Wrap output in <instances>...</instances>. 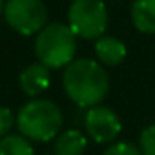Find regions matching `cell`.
Here are the masks:
<instances>
[{
  "instance_id": "obj_1",
  "label": "cell",
  "mask_w": 155,
  "mask_h": 155,
  "mask_svg": "<svg viewBox=\"0 0 155 155\" xmlns=\"http://www.w3.org/2000/svg\"><path fill=\"white\" fill-rule=\"evenodd\" d=\"M62 84L68 97L79 108L99 106L110 91V77L93 58H77L66 66Z\"/></svg>"
},
{
  "instance_id": "obj_2",
  "label": "cell",
  "mask_w": 155,
  "mask_h": 155,
  "mask_svg": "<svg viewBox=\"0 0 155 155\" xmlns=\"http://www.w3.org/2000/svg\"><path fill=\"white\" fill-rule=\"evenodd\" d=\"M64 117L60 108L48 99H33L26 102L17 115L20 135L37 142H49L58 137Z\"/></svg>"
},
{
  "instance_id": "obj_3",
  "label": "cell",
  "mask_w": 155,
  "mask_h": 155,
  "mask_svg": "<svg viewBox=\"0 0 155 155\" xmlns=\"http://www.w3.org/2000/svg\"><path fill=\"white\" fill-rule=\"evenodd\" d=\"M77 35L68 24L51 22L46 24L35 38V55L40 64L49 69L66 68L75 60Z\"/></svg>"
},
{
  "instance_id": "obj_4",
  "label": "cell",
  "mask_w": 155,
  "mask_h": 155,
  "mask_svg": "<svg viewBox=\"0 0 155 155\" xmlns=\"http://www.w3.org/2000/svg\"><path fill=\"white\" fill-rule=\"evenodd\" d=\"M68 26L77 38H101L108 28V9L102 0H73L68 9Z\"/></svg>"
},
{
  "instance_id": "obj_5",
  "label": "cell",
  "mask_w": 155,
  "mask_h": 155,
  "mask_svg": "<svg viewBox=\"0 0 155 155\" xmlns=\"http://www.w3.org/2000/svg\"><path fill=\"white\" fill-rule=\"evenodd\" d=\"M4 18L20 35H37L48 24V9L42 0H6Z\"/></svg>"
},
{
  "instance_id": "obj_6",
  "label": "cell",
  "mask_w": 155,
  "mask_h": 155,
  "mask_svg": "<svg viewBox=\"0 0 155 155\" xmlns=\"http://www.w3.org/2000/svg\"><path fill=\"white\" fill-rule=\"evenodd\" d=\"M84 126H86L88 135L99 144L115 140L122 130L119 115L111 108H106V106L90 108L86 113V119H84Z\"/></svg>"
},
{
  "instance_id": "obj_7",
  "label": "cell",
  "mask_w": 155,
  "mask_h": 155,
  "mask_svg": "<svg viewBox=\"0 0 155 155\" xmlns=\"http://www.w3.org/2000/svg\"><path fill=\"white\" fill-rule=\"evenodd\" d=\"M51 84V77H49V68H46L40 62L29 64L28 68H24L18 75V86L20 90L29 95V97H37L40 93H44Z\"/></svg>"
},
{
  "instance_id": "obj_8",
  "label": "cell",
  "mask_w": 155,
  "mask_h": 155,
  "mask_svg": "<svg viewBox=\"0 0 155 155\" xmlns=\"http://www.w3.org/2000/svg\"><path fill=\"white\" fill-rule=\"evenodd\" d=\"M126 44L122 40H119L117 37L111 35H102L101 38H97L95 42V55L97 58L108 66V68H115L119 66L124 58H126Z\"/></svg>"
},
{
  "instance_id": "obj_9",
  "label": "cell",
  "mask_w": 155,
  "mask_h": 155,
  "mask_svg": "<svg viewBox=\"0 0 155 155\" xmlns=\"http://www.w3.org/2000/svg\"><path fill=\"white\" fill-rule=\"evenodd\" d=\"M131 20L140 33H155V0H135L131 4Z\"/></svg>"
},
{
  "instance_id": "obj_10",
  "label": "cell",
  "mask_w": 155,
  "mask_h": 155,
  "mask_svg": "<svg viewBox=\"0 0 155 155\" xmlns=\"http://www.w3.org/2000/svg\"><path fill=\"white\" fill-rule=\"evenodd\" d=\"M88 148V139L79 130H66L55 139V155H82Z\"/></svg>"
},
{
  "instance_id": "obj_11",
  "label": "cell",
  "mask_w": 155,
  "mask_h": 155,
  "mask_svg": "<svg viewBox=\"0 0 155 155\" xmlns=\"http://www.w3.org/2000/svg\"><path fill=\"white\" fill-rule=\"evenodd\" d=\"M0 155H35V150L24 135H6L0 139Z\"/></svg>"
},
{
  "instance_id": "obj_12",
  "label": "cell",
  "mask_w": 155,
  "mask_h": 155,
  "mask_svg": "<svg viewBox=\"0 0 155 155\" xmlns=\"http://www.w3.org/2000/svg\"><path fill=\"white\" fill-rule=\"evenodd\" d=\"M139 148L142 155H155V124H150L140 131Z\"/></svg>"
},
{
  "instance_id": "obj_13",
  "label": "cell",
  "mask_w": 155,
  "mask_h": 155,
  "mask_svg": "<svg viewBox=\"0 0 155 155\" xmlns=\"http://www.w3.org/2000/svg\"><path fill=\"white\" fill-rule=\"evenodd\" d=\"M102 155H142L140 148L131 144V142H113L110 144V148L102 153Z\"/></svg>"
},
{
  "instance_id": "obj_14",
  "label": "cell",
  "mask_w": 155,
  "mask_h": 155,
  "mask_svg": "<svg viewBox=\"0 0 155 155\" xmlns=\"http://www.w3.org/2000/svg\"><path fill=\"white\" fill-rule=\"evenodd\" d=\"M15 122H17V119L13 117V111L6 106H0V139L9 133V130L13 128Z\"/></svg>"
},
{
  "instance_id": "obj_15",
  "label": "cell",
  "mask_w": 155,
  "mask_h": 155,
  "mask_svg": "<svg viewBox=\"0 0 155 155\" xmlns=\"http://www.w3.org/2000/svg\"><path fill=\"white\" fill-rule=\"evenodd\" d=\"M4 8H6V0H0V15H4Z\"/></svg>"
}]
</instances>
